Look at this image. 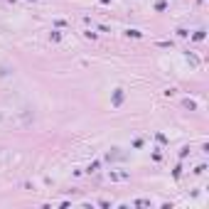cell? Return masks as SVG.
<instances>
[{
  "mask_svg": "<svg viewBox=\"0 0 209 209\" xmlns=\"http://www.w3.org/2000/svg\"><path fill=\"white\" fill-rule=\"evenodd\" d=\"M121 101H123V89H116V94H113V106H121Z\"/></svg>",
  "mask_w": 209,
  "mask_h": 209,
  "instance_id": "obj_1",
  "label": "cell"
},
{
  "mask_svg": "<svg viewBox=\"0 0 209 209\" xmlns=\"http://www.w3.org/2000/svg\"><path fill=\"white\" fill-rule=\"evenodd\" d=\"M108 177H111V180H128L131 175H128V172H111Z\"/></svg>",
  "mask_w": 209,
  "mask_h": 209,
  "instance_id": "obj_2",
  "label": "cell"
},
{
  "mask_svg": "<svg viewBox=\"0 0 209 209\" xmlns=\"http://www.w3.org/2000/svg\"><path fill=\"white\" fill-rule=\"evenodd\" d=\"M101 3H108V0H101Z\"/></svg>",
  "mask_w": 209,
  "mask_h": 209,
  "instance_id": "obj_3",
  "label": "cell"
}]
</instances>
